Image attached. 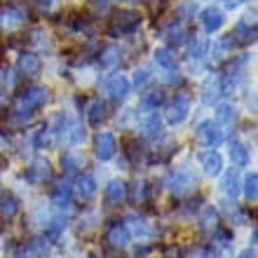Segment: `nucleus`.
<instances>
[{
    "label": "nucleus",
    "mask_w": 258,
    "mask_h": 258,
    "mask_svg": "<svg viewBox=\"0 0 258 258\" xmlns=\"http://www.w3.org/2000/svg\"><path fill=\"white\" fill-rule=\"evenodd\" d=\"M99 61H101L103 68L120 66V61H122V49L117 47V45H108V47H103L101 54H99Z\"/></svg>",
    "instance_id": "obj_26"
},
{
    "label": "nucleus",
    "mask_w": 258,
    "mask_h": 258,
    "mask_svg": "<svg viewBox=\"0 0 258 258\" xmlns=\"http://www.w3.org/2000/svg\"><path fill=\"white\" fill-rule=\"evenodd\" d=\"M242 3H246V0H225V5L230 7V10H235V7H239Z\"/></svg>",
    "instance_id": "obj_46"
},
{
    "label": "nucleus",
    "mask_w": 258,
    "mask_h": 258,
    "mask_svg": "<svg viewBox=\"0 0 258 258\" xmlns=\"http://www.w3.org/2000/svg\"><path fill=\"white\" fill-rule=\"evenodd\" d=\"M85 139H87L85 127H82V124H73V127H71V132H68V141H71V146H82V143H85Z\"/></svg>",
    "instance_id": "obj_36"
},
{
    "label": "nucleus",
    "mask_w": 258,
    "mask_h": 258,
    "mask_svg": "<svg viewBox=\"0 0 258 258\" xmlns=\"http://www.w3.org/2000/svg\"><path fill=\"white\" fill-rule=\"evenodd\" d=\"M207 49H209V45H207V42L197 40L195 45H192V49H190V59H192V61H202L204 54H207Z\"/></svg>",
    "instance_id": "obj_39"
},
{
    "label": "nucleus",
    "mask_w": 258,
    "mask_h": 258,
    "mask_svg": "<svg viewBox=\"0 0 258 258\" xmlns=\"http://www.w3.org/2000/svg\"><path fill=\"white\" fill-rule=\"evenodd\" d=\"M127 200V183H124L122 178H113L108 185H106V202L110 207H117V204H122Z\"/></svg>",
    "instance_id": "obj_17"
},
{
    "label": "nucleus",
    "mask_w": 258,
    "mask_h": 258,
    "mask_svg": "<svg viewBox=\"0 0 258 258\" xmlns=\"http://www.w3.org/2000/svg\"><path fill=\"white\" fill-rule=\"evenodd\" d=\"M232 47H235L232 35H223V38H218V40L214 42V47H211V56H214L216 61H221V59H225V56L232 54Z\"/></svg>",
    "instance_id": "obj_28"
},
{
    "label": "nucleus",
    "mask_w": 258,
    "mask_h": 258,
    "mask_svg": "<svg viewBox=\"0 0 258 258\" xmlns=\"http://www.w3.org/2000/svg\"><path fill=\"white\" fill-rule=\"evenodd\" d=\"M129 239H132V232H129L127 225L120 223V221H115V223L108 228V232H106V242H108L113 249H127Z\"/></svg>",
    "instance_id": "obj_12"
},
{
    "label": "nucleus",
    "mask_w": 258,
    "mask_h": 258,
    "mask_svg": "<svg viewBox=\"0 0 258 258\" xmlns=\"http://www.w3.org/2000/svg\"><path fill=\"white\" fill-rule=\"evenodd\" d=\"M141 129H143V136H148V139H157V136L162 134V120H160V115H157L155 110H150V113L143 115Z\"/></svg>",
    "instance_id": "obj_22"
},
{
    "label": "nucleus",
    "mask_w": 258,
    "mask_h": 258,
    "mask_svg": "<svg viewBox=\"0 0 258 258\" xmlns=\"http://www.w3.org/2000/svg\"><path fill=\"white\" fill-rule=\"evenodd\" d=\"M49 146V127H40L38 132L33 134V148L42 150Z\"/></svg>",
    "instance_id": "obj_37"
},
{
    "label": "nucleus",
    "mask_w": 258,
    "mask_h": 258,
    "mask_svg": "<svg viewBox=\"0 0 258 258\" xmlns=\"http://www.w3.org/2000/svg\"><path fill=\"white\" fill-rule=\"evenodd\" d=\"M24 24H26L24 12L14 10V7H7V10L0 12V28H3V31H19Z\"/></svg>",
    "instance_id": "obj_15"
},
{
    "label": "nucleus",
    "mask_w": 258,
    "mask_h": 258,
    "mask_svg": "<svg viewBox=\"0 0 258 258\" xmlns=\"http://www.w3.org/2000/svg\"><path fill=\"white\" fill-rule=\"evenodd\" d=\"M167 183H169L171 192L178 197H183L188 195V192L192 190L197 185V176L192 174L190 167H185V164H181V167H176V169L171 171V176L167 178Z\"/></svg>",
    "instance_id": "obj_3"
},
{
    "label": "nucleus",
    "mask_w": 258,
    "mask_h": 258,
    "mask_svg": "<svg viewBox=\"0 0 258 258\" xmlns=\"http://www.w3.org/2000/svg\"><path fill=\"white\" fill-rule=\"evenodd\" d=\"M153 59H155V63H157L160 68H162L164 73H176V71H178L176 56L171 54V49H167V47H157L155 52H153Z\"/></svg>",
    "instance_id": "obj_21"
},
{
    "label": "nucleus",
    "mask_w": 258,
    "mask_h": 258,
    "mask_svg": "<svg viewBox=\"0 0 258 258\" xmlns=\"http://www.w3.org/2000/svg\"><path fill=\"white\" fill-rule=\"evenodd\" d=\"M258 174L256 171H249L244 176V181H242V185H239V190H244V197L249 200V202H256V197H258Z\"/></svg>",
    "instance_id": "obj_33"
},
{
    "label": "nucleus",
    "mask_w": 258,
    "mask_h": 258,
    "mask_svg": "<svg viewBox=\"0 0 258 258\" xmlns=\"http://www.w3.org/2000/svg\"><path fill=\"white\" fill-rule=\"evenodd\" d=\"M106 92H108V96L113 101H124L129 96V92H132V82H129L127 75L113 73L108 80H106Z\"/></svg>",
    "instance_id": "obj_8"
},
{
    "label": "nucleus",
    "mask_w": 258,
    "mask_h": 258,
    "mask_svg": "<svg viewBox=\"0 0 258 258\" xmlns=\"http://www.w3.org/2000/svg\"><path fill=\"white\" fill-rule=\"evenodd\" d=\"M54 178V169H52V164L49 160L45 157H35L33 162L28 164L26 169V181L33 185H42V183H49Z\"/></svg>",
    "instance_id": "obj_5"
},
{
    "label": "nucleus",
    "mask_w": 258,
    "mask_h": 258,
    "mask_svg": "<svg viewBox=\"0 0 258 258\" xmlns=\"http://www.w3.org/2000/svg\"><path fill=\"white\" fill-rule=\"evenodd\" d=\"M21 211V202L17 200L14 195H10V192H5V195H0V216L5 218V221H10V218H14L17 214Z\"/></svg>",
    "instance_id": "obj_24"
},
{
    "label": "nucleus",
    "mask_w": 258,
    "mask_h": 258,
    "mask_svg": "<svg viewBox=\"0 0 258 258\" xmlns=\"http://www.w3.org/2000/svg\"><path fill=\"white\" fill-rule=\"evenodd\" d=\"M61 164H63V171L66 174H75L85 167V157L78 153V150H66L61 155Z\"/></svg>",
    "instance_id": "obj_27"
},
{
    "label": "nucleus",
    "mask_w": 258,
    "mask_h": 258,
    "mask_svg": "<svg viewBox=\"0 0 258 258\" xmlns=\"http://www.w3.org/2000/svg\"><path fill=\"white\" fill-rule=\"evenodd\" d=\"M195 12H197L195 0H183V3H181V14H183V19H192Z\"/></svg>",
    "instance_id": "obj_40"
},
{
    "label": "nucleus",
    "mask_w": 258,
    "mask_h": 258,
    "mask_svg": "<svg viewBox=\"0 0 258 258\" xmlns=\"http://www.w3.org/2000/svg\"><path fill=\"white\" fill-rule=\"evenodd\" d=\"M110 5H113V0H92V12L94 14H103L108 12Z\"/></svg>",
    "instance_id": "obj_41"
},
{
    "label": "nucleus",
    "mask_w": 258,
    "mask_h": 258,
    "mask_svg": "<svg viewBox=\"0 0 258 258\" xmlns=\"http://www.w3.org/2000/svg\"><path fill=\"white\" fill-rule=\"evenodd\" d=\"M35 5L40 7L42 12H52V10H56L59 0H35Z\"/></svg>",
    "instance_id": "obj_43"
},
{
    "label": "nucleus",
    "mask_w": 258,
    "mask_h": 258,
    "mask_svg": "<svg viewBox=\"0 0 258 258\" xmlns=\"http://www.w3.org/2000/svg\"><path fill=\"white\" fill-rule=\"evenodd\" d=\"M202 258H221V256L216 253V249H214V246H204Z\"/></svg>",
    "instance_id": "obj_44"
},
{
    "label": "nucleus",
    "mask_w": 258,
    "mask_h": 258,
    "mask_svg": "<svg viewBox=\"0 0 258 258\" xmlns=\"http://www.w3.org/2000/svg\"><path fill=\"white\" fill-rule=\"evenodd\" d=\"M141 26V14L134 10H120V12L110 19L108 24V35L120 38V35H132Z\"/></svg>",
    "instance_id": "obj_2"
},
{
    "label": "nucleus",
    "mask_w": 258,
    "mask_h": 258,
    "mask_svg": "<svg viewBox=\"0 0 258 258\" xmlns=\"http://www.w3.org/2000/svg\"><path fill=\"white\" fill-rule=\"evenodd\" d=\"M232 40H235V45H251V42H256V24H253V19H242L235 24V28H232Z\"/></svg>",
    "instance_id": "obj_13"
},
{
    "label": "nucleus",
    "mask_w": 258,
    "mask_h": 258,
    "mask_svg": "<svg viewBox=\"0 0 258 258\" xmlns=\"http://www.w3.org/2000/svg\"><path fill=\"white\" fill-rule=\"evenodd\" d=\"M124 3H136V0H124Z\"/></svg>",
    "instance_id": "obj_48"
},
{
    "label": "nucleus",
    "mask_w": 258,
    "mask_h": 258,
    "mask_svg": "<svg viewBox=\"0 0 258 258\" xmlns=\"http://www.w3.org/2000/svg\"><path fill=\"white\" fill-rule=\"evenodd\" d=\"M162 38L169 42L171 47H178V45L185 40V28H183V24H181V21H171L169 26L162 31Z\"/></svg>",
    "instance_id": "obj_25"
},
{
    "label": "nucleus",
    "mask_w": 258,
    "mask_h": 258,
    "mask_svg": "<svg viewBox=\"0 0 258 258\" xmlns=\"http://www.w3.org/2000/svg\"><path fill=\"white\" fill-rule=\"evenodd\" d=\"M127 230L129 232H134L139 239H148L150 235H153V228L148 225V221L143 216H139V214H129L127 216Z\"/></svg>",
    "instance_id": "obj_20"
},
{
    "label": "nucleus",
    "mask_w": 258,
    "mask_h": 258,
    "mask_svg": "<svg viewBox=\"0 0 258 258\" xmlns=\"http://www.w3.org/2000/svg\"><path fill=\"white\" fill-rule=\"evenodd\" d=\"M200 162H202L204 174H209V176H218V174L223 171V157L218 155L216 150H207V153H202Z\"/></svg>",
    "instance_id": "obj_19"
},
{
    "label": "nucleus",
    "mask_w": 258,
    "mask_h": 258,
    "mask_svg": "<svg viewBox=\"0 0 258 258\" xmlns=\"http://www.w3.org/2000/svg\"><path fill=\"white\" fill-rule=\"evenodd\" d=\"M115 150H117V139L113 134H108V132H99L94 139V153L96 157L101 160V162H106V160H110V157H115Z\"/></svg>",
    "instance_id": "obj_9"
},
{
    "label": "nucleus",
    "mask_w": 258,
    "mask_h": 258,
    "mask_svg": "<svg viewBox=\"0 0 258 258\" xmlns=\"http://www.w3.org/2000/svg\"><path fill=\"white\" fill-rule=\"evenodd\" d=\"M108 117V106L101 101V99H94V101L87 106V120L92 127H99Z\"/></svg>",
    "instance_id": "obj_23"
},
{
    "label": "nucleus",
    "mask_w": 258,
    "mask_h": 258,
    "mask_svg": "<svg viewBox=\"0 0 258 258\" xmlns=\"http://www.w3.org/2000/svg\"><path fill=\"white\" fill-rule=\"evenodd\" d=\"M73 195L82 202H89V200H94L96 195V178L92 174H80V176L75 178L73 183Z\"/></svg>",
    "instance_id": "obj_10"
},
{
    "label": "nucleus",
    "mask_w": 258,
    "mask_h": 258,
    "mask_svg": "<svg viewBox=\"0 0 258 258\" xmlns=\"http://www.w3.org/2000/svg\"><path fill=\"white\" fill-rule=\"evenodd\" d=\"M71 202H73V185L68 181H59L52 188V204L63 214V211L71 209Z\"/></svg>",
    "instance_id": "obj_11"
},
{
    "label": "nucleus",
    "mask_w": 258,
    "mask_h": 258,
    "mask_svg": "<svg viewBox=\"0 0 258 258\" xmlns=\"http://www.w3.org/2000/svg\"><path fill=\"white\" fill-rule=\"evenodd\" d=\"M195 139L197 143H202L204 148H218L221 143H223V129H221V124H216L214 120H204V122L197 124L195 129Z\"/></svg>",
    "instance_id": "obj_4"
},
{
    "label": "nucleus",
    "mask_w": 258,
    "mask_h": 258,
    "mask_svg": "<svg viewBox=\"0 0 258 258\" xmlns=\"http://www.w3.org/2000/svg\"><path fill=\"white\" fill-rule=\"evenodd\" d=\"M14 82H17V78H14L12 71H5V73L0 75V85H3V87L12 89V87H14Z\"/></svg>",
    "instance_id": "obj_42"
},
{
    "label": "nucleus",
    "mask_w": 258,
    "mask_h": 258,
    "mask_svg": "<svg viewBox=\"0 0 258 258\" xmlns=\"http://www.w3.org/2000/svg\"><path fill=\"white\" fill-rule=\"evenodd\" d=\"M256 237H258V232L253 230V232H251V246H256Z\"/></svg>",
    "instance_id": "obj_47"
},
{
    "label": "nucleus",
    "mask_w": 258,
    "mask_h": 258,
    "mask_svg": "<svg viewBox=\"0 0 258 258\" xmlns=\"http://www.w3.org/2000/svg\"><path fill=\"white\" fill-rule=\"evenodd\" d=\"M237 258H256V251H253V246H249V249H244V251H239Z\"/></svg>",
    "instance_id": "obj_45"
},
{
    "label": "nucleus",
    "mask_w": 258,
    "mask_h": 258,
    "mask_svg": "<svg viewBox=\"0 0 258 258\" xmlns=\"http://www.w3.org/2000/svg\"><path fill=\"white\" fill-rule=\"evenodd\" d=\"M0 141H3V139H0Z\"/></svg>",
    "instance_id": "obj_49"
},
{
    "label": "nucleus",
    "mask_w": 258,
    "mask_h": 258,
    "mask_svg": "<svg viewBox=\"0 0 258 258\" xmlns=\"http://www.w3.org/2000/svg\"><path fill=\"white\" fill-rule=\"evenodd\" d=\"M164 101V92L162 89H148V92H143L141 96V108L143 110H157V106Z\"/></svg>",
    "instance_id": "obj_32"
},
{
    "label": "nucleus",
    "mask_w": 258,
    "mask_h": 258,
    "mask_svg": "<svg viewBox=\"0 0 258 258\" xmlns=\"http://www.w3.org/2000/svg\"><path fill=\"white\" fill-rule=\"evenodd\" d=\"M230 160L235 167H246L249 164V148L239 141H230Z\"/></svg>",
    "instance_id": "obj_30"
},
{
    "label": "nucleus",
    "mask_w": 258,
    "mask_h": 258,
    "mask_svg": "<svg viewBox=\"0 0 258 258\" xmlns=\"http://www.w3.org/2000/svg\"><path fill=\"white\" fill-rule=\"evenodd\" d=\"M146 190H148L146 181H139V178H136V181H134V188H132V195H127V197L134 204H141L143 200H146Z\"/></svg>",
    "instance_id": "obj_35"
},
{
    "label": "nucleus",
    "mask_w": 258,
    "mask_h": 258,
    "mask_svg": "<svg viewBox=\"0 0 258 258\" xmlns=\"http://www.w3.org/2000/svg\"><path fill=\"white\" fill-rule=\"evenodd\" d=\"M42 68V61L40 56L35 52H21L19 54V61H17V71L21 75H38Z\"/></svg>",
    "instance_id": "obj_16"
},
{
    "label": "nucleus",
    "mask_w": 258,
    "mask_h": 258,
    "mask_svg": "<svg viewBox=\"0 0 258 258\" xmlns=\"http://www.w3.org/2000/svg\"><path fill=\"white\" fill-rule=\"evenodd\" d=\"M214 117H216V124H232L237 120V108L232 103H218Z\"/></svg>",
    "instance_id": "obj_29"
},
{
    "label": "nucleus",
    "mask_w": 258,
    "mask_h": 258,
    "mask_svg": "<svg viewBox=\"0 0 258 258\" xmlns=\"http://www.w3.org/2000/svg\"><path fill=\"white\" fill-rule=\"evenodd\" d=\"M153 80V73H150V68H139L134 73V85L139 89H143V87H148V82Z\"/></svg>",
    "instance_id": "obj_38"
},
{
    "label": "nucleus",
    "mask_w": 258,
    "mask_h": 258,
    "mask_svg": "<svg viewBox=\"0 0 258 258\" xmlns=\"http://www.w3.org/2000/svg\"><path fill=\"white\" fill-rule=\"evenodd\" d=\"M49 101V89L42 87V85H31L19 94V101H17V108H14V117L19 122H28L33 117V110L42 108L45 103Z\"/></svg>",
    "instance_id": "obj_1"
},
{
    "label": "nucleus",
    "mask_w": 258,
    "mask_h": 258,
    "mask_svg": "<svg viewBox=\"0 0 258 258\" xmlns=\"http://www.w3.org/2000/svg\"><path fill=\"white\" fill-rule=\"evenodd\" d=\"M190 113V96L188 94H176L171 99V103L167 106V122L171 127H176V124L185 122V117Z\"/></svg>",
    "instance_id": "obj_6"
},
{
    "label": "nucleus",
    "mask_w": 258,
    "mask_h": 258,
    "mask_svg": "<svg viewBox=\"0 0 258 258\" xmlns=\"http://www.w3.org/2000/svg\"><path fill=\"white\" fill-rule=\"evenodd\" d=\"M197 223H200L202 232H214L218 228V211L211 204H204L200 209V214H197Z\"/></svg>",
    "instance_id": "obj_18"
},
{
    "label": "nucleus",
    "mask_w": 258,
    "mask_h": 258,
    "mask_svg": "<svg viewBox=\"0 0 258 258\" xmlns=\"http://www.w3.org/2000/svg\"><path fill=\"white\" fill-rule=\"evenodd\" d=\"M200 21H202V26L207 33H216L225 24V14H223V10H218V7H207L202 12V17H200Z\"/></svg>",
    "instance_id": "obj_14"
},
{
    "label": "nucleus",
    "mask_w": 258,
    "mask_h": 258,
    "mask_svg": "<svg viewBox=\"0 0 258 258\" xmlns=\"http://www.w3.org/2000/svg\"><path fill=\"white\" fill-rule=\"evenodd\" d=\"M225 94L223 87V75H209L207 80L202 82V103L204 106H214V103Z\"/></svg>",
    "instance_id": "obj_7"
},
{
    "label": "nucleus",
    "mask_w": 258,
    "mask_h": 258,
    "mask_svg": "<svg viewBox=\"0 0 258 258\" xmlns=\"http://www.w3.org/2000/svg\"><path fill=\"white\" fill-rule=\"evenodd\" d=\"M221 190H223L228 197H237L239 195V174L235 169L225 171L223 181H221Z\"/></svg>",
    "instance_id": "obj_31"
},
{
    "label": "nucleus",
    "mask_w": 258,
    "mask_h": 258,
    "mask_svg": "<svg viewBox=\"0 0 258 258\" xmlns=\"http://www.w3.org/2000/svg\"><path fill=\"white\" fill-rule=\"evenodd\" d=\"M66 225H68V218L63 216V214H56L54 218H49V223H47V235H49V237H59V235L66 230Z\"/></svg>",
    "instance_id": "obj_34"
}]
</instances>
